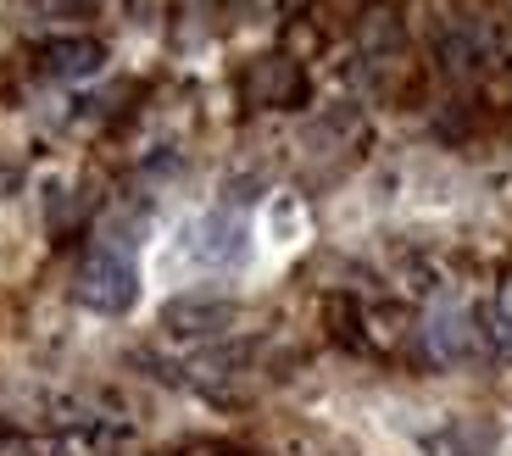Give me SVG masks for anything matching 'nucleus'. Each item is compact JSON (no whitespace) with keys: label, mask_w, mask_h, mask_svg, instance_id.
<instances>
[{"label":"nucleus","mask_w":512,"mask_h":456,"mask_svg":"<svg viewBox=\"0 0 512 456\" xmlns=\"http://www.w3.org/2000/svg\"><path fill=\"white\" fill-rule=\"evenodd\" d=\"M284 6H290V12H301V6H307V0H284Z\"/></svg>","instance_id":"423d86ee"},{"label":"nucleus","mask_w":512,"mask_h":456,"mask_svg":"<svg viewBox=\"0 0 512 456\" xmlns=\"http://www.w3.org/2000/svg\"><path fill=\"white\" fill-rule=\"evenodd\" d=\"M78 301L106 317H123L128 306L140 301V267L128 262L123 245H95L84 256V267H78Z\"/></svg>","instance_id":"f257e3e1"},{"label":"nucleus","mask_w":512,"mask_h":456,"mask_svg":"<svg viewBox=\"0 0 512 456\" xmlns=\"http://www.w3.org/2000/svg\"><path fill=\"white\" fill-rule=\"evenodd\" d=\"M106 67V45L101 39H51L39 51V73L45 78H90Z\"/></svg>","instance_id":"7ed1b4c3"},{"label":"nucleus","mask_w":512,"mask_h":456,"mask_svg":"<svg viewBox=\"0 0 512 456\" xmlns=\"http://www.w3.org/2000/svg\"><path fill=\"white\" fill-rule=\"evenodd\" d=\"M240 323V306L229 295H173L162 306V329L173 340H212V334H229Z\"/></svg>","instance_id":"f03ea898"},{"label":"nucleus","mask_w":512,"mask_h":456,"mask_svg":"<svg viewBox=\"0 0 512 456\" xmlns=\"http://www.w3.org/2000/svg\"><path fill=\"white\" fill-rule=\"evenodd\" d=\"M429 351H435V362H462V356L474 351V329H468V317L457 306L429 317Z\"/></svg>","instance_id":"39448f33"},{"label":"nucleus","mask_w":512,"mask_h":456,"mask_svg":"<svg viewBox=\"0 0 512 456\" xmlns=\"http://www.w3.org/2000/svg\"><path fill=\"white\" fill-rule=\"evenodd\" d=\"M195 256L212 262V267L240 262L245 256V223L240 217H223V212H212L206 223H195Z\"/></svg>","instance_id":"20e7f679"}]
</instances>
